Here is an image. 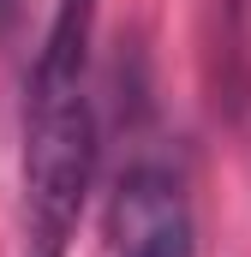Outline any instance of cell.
Segmentation results:
<instances>
[{
    "label": "cell",
    "mask_w": 251,
    "mask_h": 257,
    "mask_svg": "<svg viewBox=\"0 0 251 257\" xmlns=\"http://www.w3.org/2000/svg\"><path fill=\"white\" fill-rule=\"evenodd\" d=\"M96 0H54L24 102V257H66L96 180Z\"/></svg>",
    "instance_id": "obj_1"
},
{
    "label": "cell",
    "mask_w": 251,
    "mask_h": 257,
    "mask_svg": "<svg viewBox=\"0 0 251 257\" xmlns=\"http://www.w3.org/2000/svg\"><path fill=\"white\" fill-rule=\"evenodd\" d=\"M18 6H24V0H0V42L12 36V24H18Z\"/></svg>",
    "instance_id": "obj_3"
},
{
    "label": "cell",
    "mask_w": 251,
    "mask_h": 257,
    "mask_svg": "<svg viewBox=\"0 0 251 257\" xmlns=\"http://www.w3.org/2000/svg\"><path fill=\"white\" fill-rule=\"evenodd\" d=\"M126 203V257H191V215L174 168H132L120 186Z\"/></svg>",
    "instance_id": "obj_2"
}]
</instances>
